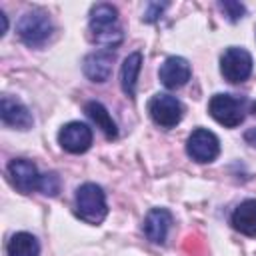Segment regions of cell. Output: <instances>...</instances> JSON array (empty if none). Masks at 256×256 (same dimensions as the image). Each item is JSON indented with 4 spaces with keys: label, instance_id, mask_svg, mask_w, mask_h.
I'll list each match as a JSON object with an SVG mask.
<instances>
[{
    "label": "cell",
    "instance_id": "16",
    "mask_svg": "<svg viewBox=\"0 0 256 256\" xmlns=\"http://www.w3.org/2000/svg\"><path fill=\"white\" fill-rule=\"evenodd\" d=\"M142 66V54L140 52H132L130 56H126L124 64H122V90L126 92V96L134 98L136 94V80H138V72Z\"/></svg>",
    "mask_w": 256,
    "mask_h": 256
},
{
    "label": "cell",
    "instance_id": "12",
    "mask_svg": "<svg viewBox=\"0 0 256 256\" xmlns=\"http://www.w3.org/2000/svg\"><path fill=\"white\" fill-rule=\"evenodd\" d=\"M0 116H2L4 124L12 126V128H18V130H28L32 126V114L28 112V108L22 102H18L16 98H10V96H2Z\"/></svg>",
    "mask_w": 256,
    "mask_h": 256
},
{
    "label": "cell",
    "instance_id": "1",
    "mask_svg": "<svg viewBox=\"0 0 256 256\" xmlns=\"http://www.w3.org/2000/svg\"><path fill=\"white\" fill-rule=\"evenodd\" d=\"M90 38L98 46L116 48L124 34L118 26V10L112 4H96L90 10Z\"/></svg>",
    "mask_w": 256,
    "mask_h": 256
},
{
    "label": "cell",
    "instance_id": "18",
    "mask_svg": "<svg viewBox=\"0 0 256 256\" xmlns=\"http://www.w3.org/2000/svg\"><path fill=\"white\" fill-rule=\"evenodd\" d=\"M220 6V10L224 12V16L230 20V22H236V20H240L242 16H244V6L240 4V2H234V0H224V2H220L218 4Z\"/></svg>",
    "mask_w": 256,
    "mask_h": 256
},
{
    "label": "cell",
    "instance_id": "13",
    "mask_svg": "<svg viewBox=\"0 0 256 256\" xmlns=\"http://www.w3.org/2000/svg\"><path fill=\"white\" fill-rule=\"evenodd\" d=\"M172 224V214L166 208H152L144 218V234L150 242L162 244L168 236Z\"/></svg>",
    "mask_w": 256,
    "mask_h": 256
},
{
    "label": "cell",
    "instance_id": "8",
    "mask_svg": "<svg viewBox=\"0 0 256 256\" xmlns=\"http://www.w3.org/2000/svg\"><path fill=\"white\" fill-rule=\"evenodd\" d=\"M8 176L12 180V184L24 192L30 194L34 190H40V182H42V174L38 172L36 164H32L26 158H16L8 164Z\"/></svg>",
    "mask_w": 256,
    "mask_h": 256
},
{
    "label": "cell",
    "instance_id": "3",
    "mask_svg": "<svg viewBox=\"0 0 256 256\" xmlns=\"http://www.w3.org/2000/svg\"><path fill=\"white\" fill-rule=\"evenodd\" d=\"M16 30H18L20 40L26 46L36 48V46H42L50 38V34H52V20H50V16L46 12L32 10V12H26L20 18Z\"/></svg>",
    "mask_w": 256,
    "mask_h": 256
},
{
    "label": "cell",
    "instance_id": "4",
    "mask_svg": "<svg viewBox=\"0 0 256 256\" xmlns=\"http://www.w3.org/2000/svg\"><path fill=\"white\" fill-rule=\"evenodd\" d=\"M208 112L218 124L234 128L244 120V100L232 94H214L210 98Z\"/></svg>",
    "mask_w": 256,
    "mask_h": 256
},
{
    "label": "cell",
    "instance_id": "9",
    "mask_svg": "<svg viewBox=\"0 0 256 256\" xmlns=\"http://www.w3.org/2000/svg\"><path fill=\"white\" fill-rule=\"evenodd\" d=\"M60 146L70 154H82L92 144V130L84 122H68L58 132Z\"/></svg>",
    "mask_w": 256,
    "mask_h": 256
},
{
    "label": "cell",
    "instance_id": "7",
    "mask_svg": "<svg viewBox=\"0 0 256 256\" xmlns=\"http://www.w3.org/2000/svg\"><path fill=\"white\" fill-rule=\"evenodd\" d=\"M186 152L196 162H212L220 152V142L214 132L206 128H196L186 142Z\"/></svg>",
    "mask_w": 256,
    "mask_h": 256
},
{
    "label": "cell",
    "instance_id": "19",
    "mask_svg": "<svg viewBox=\"0 0 256 256\" xmlns=\"http://www.w3.org/2000/svg\"><path fill=\"white\" fill-rule=\"evenodd\" d=\"M58 188H60V180L54 172L50 174H42V182H40V192L46 194V196H56L58 194Z\"/></svg>",
    "mask_w": 256,
    "mask_h": 256
},
{
    "label": "cell",
    "instance_id": "22",
    "mask_svg": "<svg viewBox=\"0 0 256 256\" xmlns=\"http://www.w3.org/2000/svg\"><path fill=\"white\" fill-rule=\"evenodd\" d=\"M252 112H254V114H256V102H254V104H252Z\"/></svg>",
    "mask_w": 256,
    "mask_h": 256
},
{
    "label": "cell",
    "instance_id": "15",
    "mask_svg": "<svg viewBox=\"0 0 256 256\" xmlns=\"http://www.w3.org/2000/svg\"><path fill=\"white\" fill-rule=\"evenodd\" d=\"M84 112H86L88 118H90V120L104 132V136H106L108 140H112V138L118 136L116 122L112 120V116L108 114V110H106L100 102H88V104L84 106Z\"/></svg>",
    "mask_w": 256,
    "mask_h": 256
},
{
    "label": "cell",
    "instance_id": "5",
    "mask_svg": "<svg viewBox=\"0 0 256 256\" xmlns=\"http://www.w3.org/2000/svg\"><path fill=\"white\" fill-rule=\"evenodd\" d=\"M220 72L232 84L248 80V76L252 74V56H250V52L244 50V48L230 46L228 50H224V54L220 58Z\"/></svg>",
    "mask_w": 256,
    "mask_h": 256
},
{
    "label": "cell",
    "instance_id": "14",
    "mask_svg": "<svg viewBox=\"0 0 256 256\" xmlns=\"http://www.w3.org/2000/svg\"><path fill=\"white\" fill-rule=\"evenodd\" d=\"M232 226L246 236H256V200H244L238 204L232 212Z\"/></svg>",
    "mask_w": 256,
    "mask_h": 256
},
{
    "label": "cell",
    "instance_id": "10",
    "mask_svg": "<svg viewBox=\"0 0 256 256\" xmlns=\"http://www.w3.org/2000/svg\"><path fill=\"white\" fill-rule=\"evenodd\" d=\"M160 82L166 88H180L190 80V64L182 56H170L160 66Z\"/></svg>",
    "mask_w": 256,
    "mask_h": 256
},
{
    "label": "cell",
    "instance_id": "17",
    "mask_svg": "<svg viewBox=\"0 0 256 256\" xmlns=\"http://www.w3.org/2000/svg\"><path fill=\"white\" fill-rule=\"evenodd\" d=\"M6 250H8V256H38L40 254V244L32 234L18 232L10 238Z\"/></svg>",
    "mask_w": 256,
    "mask_h": 256
},
{
    "label": "cell",
    "instance_id": "11",
    "mask_svg": "<svg viewBox=\"0 0 256 256\" xmlns=\"http://www.w3.org/2000/svg\"><path fill=\"white\" fill-rule=\"evenodd\" d=\"M112 62H114V54L108 50H96L92 54H88L84 58L82 70L86 74V78H90L92 82H106L112 74Z\"/></svg>",
    "mask_w": 256,
    "mask_h": 256
},
{
    "label": "cell",
    "instance_id": "6",
    "mask_svg": "<svg viewBox=\"0 0 256 256\" xmlns=\"http://www.w3.org/2000/svg\"><path fill=\"white\" fill-rule=\"evenodd\" d=\"M148 112L152 120L162 128H174L182 120V104L176 96L156 94L148 102Z\"/></svg>",
    "mask_w": 256,
    "mask_h": 256
},
{
    "label": "cell",
    "instance_id": "21",
    "mask_svg": "<svg viewBox=\"0 0 256 256\" xmlns=\"http://www.w3.org/2000/svg\"><path fill=\"white\" fill-rule=\"evenodd\" d=\"M244 140H246L248 144L256 146V126H254V128H250V130H246V134H244Z\"/></svg>",
    "mask_w": 256,
    "mask_h": 256
},
{
    "label": "cell",
    "instance_id": "2",
    "mask_svg": "<svg viewBox=\"0 0 256 256\" xmlns=\"http://www.w3.org/2000/svg\"><path fill=\"white\" fill-rule=\"evenodd\" d=\"M76 214L88 224H100L106 218V196L98 184L86 182L76 190Z\"/></svg>",
    "mask_w": 256,
    "mask_h": 256
},
{
    "label": "cell",
    "instance_id": "20",
    "mask_svg": "<svg viewBox=\"0 0 256 256\" xmlns=\"http://www.w3.org/2000/svg\"><path fill=\"white\" fill-rule=\"evenodd\" d=\"M166 6H168L166 2H162V4H158V2H150V4H148V12L142 16V20H146V22H154V20H158V16L162 14V10H164Z\"/></svg>",
    "mask_w": 256,
    "mask_h": 256
}]
</instances>
